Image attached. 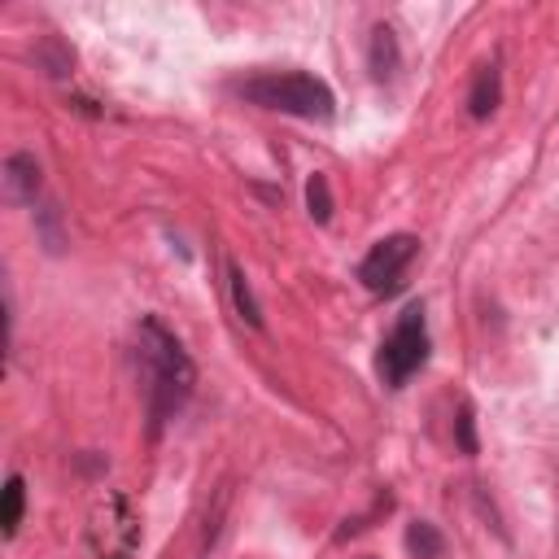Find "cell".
I'll list each match as a JSON object with an SVG mask.
<instances>
[{"label":"cell","instance_id":"5b68a950","mask_svg":"<svg viewBox=\"0 0 559 559\" xmlns=\"http://www.w3.org/2000/svg\"><path fill=\"white\" fill-rule=\"evenodd\" d=\"M0 183H4V201L35 205V197H39V162H35V153H9L4 170H0Z\"/></svg>","mask_w":559,"mask_h":559},{"label":"cell","instance_id":"ba28073f","mask_svg":"<svg viewBox=\"0 0 559 559\" xmlns=\"http://www.w3.org/2000/svg\"><path fill=\"white\" fill-rule=\"evenodd\" d=\"M227 288H231V306H236V314H240L249 328H262V306H258L253 284L245 280V271H240L236 262H227Z\"/></svg>","mask_w":559,"mask_h":559},{"label":"cell","instance_id":"9a60e30c","mask_svg":"<svg viewBox=\"0 0 559 559\" xmlns=\"http://www.w3.org/2000/svg\"><path fill=\"white\" fill-rule=\"evenodd\" d=\"M367 559H371V555H367Z\"/></svg>","mask_w":559,"mask_h":559},{"label":"cell","instance_id":"7a4b0ae2","mask_svg":"<svg viewBox=\"0 0 559 559\" xmlns=\"http://www.w3.org/2000/svg\"><path fill=\"white\" fill-rule=\"evenodd\" d=\"M240 96L262 105V109H275V114H293V118H314V122H328L332 109H336V96L323 79L314 74H258V79H245L240 83Z\"/></svg>","mask_w":559,"mask_h":559},{"label":"cell","instance_id":"30bf717a","mask_svg":"<svg viewBox=\"0 0 559 559\" xmlns=\"http://www.w3.org/2000/svg\"><path fill=\"white\" fill-rule=\"evenodd\" d=\"M406 550H411L415 559H441V555H445V537H441L437 524L411 520V524H406Z\"/></svg>","mask_w":559,"mask_h":559},{"label":"cell","instance_id":"6da1fadb","mask_svg":"<svg viewBox=\"0 0 559 559\" xmlns=\"http://www.w3.org/2000/svg\"><path fill=\"white\" fill-rule=\"evenodd\" d=\"M140 362H144V376H148V428L157 432L192 397L197 367L157 314L140 319Z\"/></svg>","mask_w":559,"mask_h":559},{"label":"cell","instance_id":"277c9868","mask_svg":"<svg viewBox=\"0 0 559 559\" xmlns=\"http://www.w3.org/2000/svg\"><path fill=\"white\" fill-rule=\"evenodd\" d=\"M415 253H419V240H415L411 231H393V236L376 240V245L367 249V258L358 262V280H362V288H371V293H389V288L397 284V275L411 266Z\"/></svg>","mask_w":559,"mask_h":559},{"label":"cell","instance_id":"9c48e42d","mask_svg":"<svg viewBox=\"0 0 559 559\" xmlns=\"http://www.w3.org/2000/svg\"><path fill=\"white\" fill-rule=\"evenodd\" d=\"M31 57H35V66H39L44 74H52V79H66V74L74 70V52H70V44H61L57 35H44Z\"/></svg>","mask_w":559,"mask_h":559},{"label":"cell","instance_id":"3957f363","mask_svg":"<svg viewBox=\"0 0 559 559\" xmlns=\"http://www.w3.org/2000/svg\"><path fill=\"white\" fill-rule=\"evenodd\" d=\"M424 358H428V323H424V306L411 301L397 314L389 341L380 345V376L389 384H406L424 367Z\"/></svg>","mask_w":559,"mask_h":559},{"label":"cell","instance_id":"52a82bcc","mask_svg":"<svg viewBox=\"0 0 559 559\" xmlns=\"http://www.w3.org/2000/svg\"><path fill=\"white\" fill-rule=\"evenodd\" d=\"M502 105V70L489 61V66H480L476 70V79H472V92H467V114L476 118V122H485L493 109Z\"/></svg>","mask_w":559,"mask_h":559},{"label":"cell","instance_id":"8992f818","mask_svg":"<svg viewBox=\"0 0 559 559\" xmlns=\"http://www.w3.org/2000/svg\"><path fill=\"white\" fill-rule=\"evenodd\" d=\"M402 66V48H397V35L389 22H376L371 26V39H367V70L376 83H389Z\"/></svg>","mask_w":559,"mask_h":559},{"label":"cell","instance_id":"4fadbf2b","mask_svg":"<svg viewBox=\"0 0 559 559\" xmlns=\"http://www.w3.org/2000/svg\"><path fill=\"white\" fill-rule=\"evenodd\" d=\"M454 445H459L467 459L480 454V441H476V411H472V402H459V415H454Z\"/></svg>","mask_w":559,"mask_h":559},{"label":"cell","instance_id":"8fae6325","mask_svg":"<svg viewBox=\"0 0 559 559\" xmlns=\"http://www.w3.org/2000/svg\"><path fill=\"white\" fill-rule=\"evenodd\" d=\"M22 511H26V485H22V476H9L4 489H0V533H4V537L17 533Z\"/></svg>","mask_w":559,"mask_h":559},{"label":"cell","instance_id":"7c38bea8","mask_svg":"<svg viewBox=\"0 0 559 559\" xmlns=\"http://www.w3.org/2000/svg\"><path fill=\"white\" fill-rule=\"evenodd\" d=\"M306 210H310L314 223H328L332 218V183H328V175H310V183H306Z\"/></svg>","mask_w":559,"mask_h":559},{"label":"cell","instance_id":"5bb4252c","mask_svg":"<svg viewBox=\"0 0 559 559\" xmlns=\"http://www.w3.org/2000/svg\"><path fill=\"white\" fill-rule=\"evenodd\" d=\"M35 223H39L44 249H48V253H61V249H66V236H61V227H57V205H39V210H35Z\"/></svg>","mask_w":559,"mask_h":559}]
</instances>
